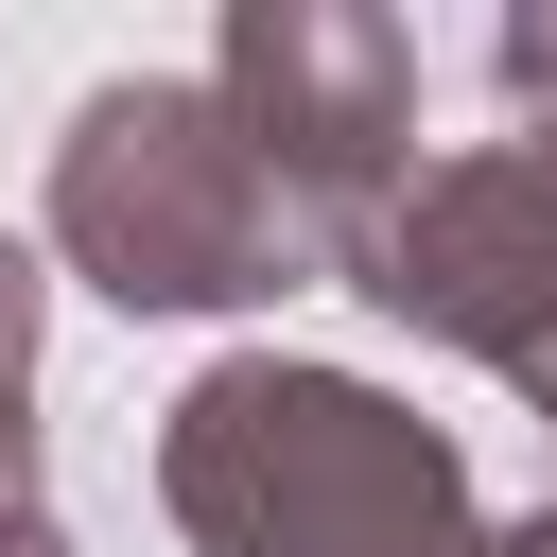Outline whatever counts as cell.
Returning <instances> with one entry per match:
<instances>
[{"label": "cell", "instance_id": "obj_1", "mask_svg": "<svg viewBox=\"0 0 557 557\" xmlns=\"http://www.w3.org/2000/svg\"><path fill=\"white\" fill-rule=\"evenodd\" d=\"M157 505L191 557H487L470 453L366 366L296 348H226L157 418Z\"/></svg>", "mask_w": 557, "mask_h": 557}, {"label": "cell", "instance_id": "obj_2", "mask_svg": "<svg viewBox=\"0 0 557 557\" xmlns=\"http://www.w3.org/2000/svg\"><path fill=\"white\" fill-rule=\"evenodd\" d=\"M296 191L261 174V139L226 122L209 70H122L70 104L52 139V261L122 313H244L296 278Z\"/></svg>", "mask_w": 557, "mask_h": 557}, {"label": "cell", "instance_id": "obj_3", "mask_svg": "<svg viewBox=\"0 0 557 557\" xmlns=\"http://www.w3.org/2000/svg\"><path fill=\"white\" fill-rule=\"evenodd\" d=\"M226 122L261 139V174L296 191V226L348 261L400 191H418V35L366 0H244L209 52Z\"/></svg>", "mask_w": 557, "mask_h": 557}, {"label": "cell", "instance_id": "obj_4", "mask_svg": "<svg viewBox=\"0 0 557 557\" xmlns=\"http://www.w3.org/2000/svg\"><path fill=\"white\" fill-rule=\"evenodd\" d=\"M366 313H400V331H435V348H470V366H505L522 400L557 383V157H522V139H470V157H418V191L331 261Z\"/></svg>", "mask_w": 557, "mask_h": 557}, {"label": "cell", "instance_id": "obj_5", "mask_svg": "<svg viewBox=\"0 0 557 557\" xmlns=\"http://www.w3.org/2000/svg\"><path fill=\"white\" fill-rule=\"evenodd\" d=\"M35 313H52V278L0 244V540L35 522Z\"/></svg>", "mask_w": 557, "mask_h": 557}, {"label": "cell", "instance_id": "obj_6", "mask_svg": "<svg viewBox=\"0 0 557 557\" xmlns=\"http://www.w3.org/2000/svg\"><path fill=\"white\" fill-rule=\"evenodd\" d=\"M487 87H505V122H522V157H557V0H522V17L487 35Z\"/></svg>", "mask_w": 557, "mask_h": 557}, {"label": "cell", "instance_id": "obj_7", "mask_svg": "<svg viewBox=\"0 0 557 557\" xmlns=\"http://www.w3.org/2000/svg\"><path fill=\"white\" fill-rule=\"evenodd\" d=\"M487 557H557V505H540V522H505V540H487Z\"/></svg>", "mask_w": 557, "mask_h": 557}, {"label": "cell", "instance_id": "obj_8", "mask_svg": "<svg viewBox=\"0 0 557 557\" xmlns=\"http://www.w3.org/2000/svg\"><path fill=\"white\" fill-rule=\"evenodd\" d=\"M0 557H70V540H52V522H17V540H0Z\"/></svg>", "mask_w": 557, "mask_h": 557}]
</instances>
